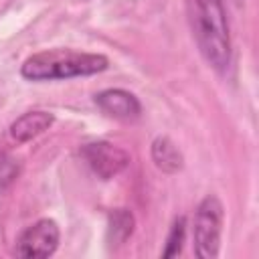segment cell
<instances>
[{
    "mask_svg": "<svg viewBox=\"0 0 259 259\" xmlns=\"http://www.w3.org/2000/svg\"><path fill=\"white\" fill-rule=\"evenodd\" d=\"M95 103L105 115L123 121H134L142 113V103L125 89H103L95 95Z\"/></svg>",
    "mask_w": 259,
    "mask_h": 259,
    "instance_id": "6",
    "label": "cell"
},
{
    "mask_svg": "<svg viewBox=\"0 0 259 259\" xmlns=\"http://www.w3.org/2000/svg\"><path fill=\"white\" fill-rule=\"evenodd\" d=\"M184 235H186V219L184 217H178L172 223V227H170V233H168V239H166V247L162 251V257H176L182 251Z\"/></svg>",
    "mask_w": 259,
    "mask_h": 259,
    "instance_id": "10",
    "label": "cell"
},
{
    "mask_svg": "<svg viewBox=\"0 0 259 259\" xmlns=\"http://www.w3.org/2000/svg\"><path fill=\"white\" fill-rule=\"evenodd\" d=\"M223 227V204L217 196H206L194 212V253L200 259H214L219 255Z\"/></svg>",
    "mask_w": 259,
    "mask_h": 259,
    "instance_id": "3",
    "label": "cell"
},
{
    "mask_svg": "<svg viewBox=\"0 0 259 259\" xmlns=\"http://www.w3.org/2000/svg\"><path fill=\"white\" fill-rule=\"evenodd\" d=\"M59 227L53 219H40L26 227L14 247L16 257H51L59 247Z\"/></svg>",
    "mask_w": 259,
    "mask_h": 259,
    "instance_id": "4",
    "label": "cell"
},
{
    "mask_svg": "<svg viewBox=\"0 0 259 259\" xmlns=\"http://www.w3.org/2000/svg\"><path fill=\"white\" fill-rule=\"evenodd\" d=\"M152 160L156 162V166L162 172H168V174H174V172L182 170V166H184L182 152L166 136H160L152 142Z\"/></svg>",
    "mask_w": 259,
    "mask_h": 259,
    "instance_id": "8",
    "label": "cell"
},
{
    "mask_svg": "<svg viewBox=\"0 0 259 259\" xmlns=\"http://www.w3.org/2000/svg\"><path fill=\"white\" fill-rule=\"evenodd\" d=\"M81 156L85 158L89 168L103 180L117 176L130 164V154L123 148H119L111 142H105V140L85 144L81 148Z\"/></svg>",
    "mask_w": 259,
    "mask_h": 259,
    "instance_id": "5",
    "label": "cell"
},
{
    "mask_svg": "<svg viewBox=\"0 0 259 259\" xmlns=\"http://www.w3.org/2000/svg\"><path fill=\"white\" fill-rule=\"evenodd\" d=\"M18 172H20V166H18V162L14 158L0 156V190L8 188L16 180Z\"/></svg>",
    "mask_w": 259,
    "mask_h": 259,
    "instance_id": "11",
    "label": "cell"
},
{
    "mask_svg": "<svg viewBox=\"0 0 259 259\" xmlns=\"http://www.w3.org/2000/svg\"><path fill=\"white\" fill-rule=\"evenodd\" d=\"M109 67L107 57L97 53H81L73 49H49L28 57L20 73L28 81H55L71 77H87Z\"/></svg>",
    "mask_w": 259,
    "mask_h": 259,
    "instance_id": "2",
    "label": "cell"
},
{
    "mask_svg": "<svg viewBox=\"0 0 259 259\" xmlns=\"http://www.w3.org/2000/svg\"><path fill=\"white\" fill-rule=\"evenodd\" d=\"M192 36L204 61L225 71L231 63V34L223 0H186Z\"/></svg>",
    "mask_w": 259,
    "mask_h": 259,
    "instance_id": "1",
    "label": "cell"
},
{
    "mask_svg": "<svg viewBox=\"0 0 259 259\" xmlns=\"http://www.w3.org/2000/svg\"><path fill=\"white\" fill-rule=\"evenodd\" d=\"M53 121H55V117L49 111H40V109L28 111V113H24V115H20L18 119L12 121L10 136L16 142H28V140L40 136L45 130H49L53 125Z\"/></svg>",
    "mask_w": 259,
    "mask_h": 259,
    "instance_id": "7",
    "label": "cell"
},
{
    "mask_svg": "<svg viewBox=\"0 0 259 259\" xmlns=\"http://www.w3.org/2000/svg\"><path fill=\"white\" fill-rule=\"evenodd\" d=\"M134 231V214L127 208H115L109 212V243L121 245Z\"/></svg>",
    "mask_w": 259,
    "mask_h": 259,
    "instance_id": "9",
    "label": "cell"
}]
</instances>
